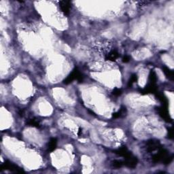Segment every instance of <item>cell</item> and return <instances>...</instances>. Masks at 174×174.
I'll return each mask as SVG.
<instances>
[{
    "label": "cell",
    "mask_w": 174,
    "mask_h": 174,
    "mask_svg": "<svg viewBox=\"0 0 174 174\" xmlns=\"http://www.w3.org/2000/svg\"><path fill=\"white\" fill-rule=\"evenodd\" d=\"M120 56L119 53L116 51H111L110 53H109L106 56V60L108 61H116L117 58H118Z\"/></svg>",
    "instance_id": "cell-11"
},
{
    "label": "cell",
    "mask_w": 174,
    "mask_h": 174,
    "mask_svg": "<svg viewBox=\"0 0 174 174\" xmlns=\"http://www.w3.org/2000/svg\"><path fill=\"white\" fill-rule=\"evenodd\" d=\"M75 80H77L78 82H82V80H83V76H82V73L78 70L77 68L73 69L72 72L65 78L63 80V83L65 84H68Z\"/></svg>",
    "instance_id": "cell-1"
},
{
    "label": "cell",
    "mask_w": 174,
    "mask_h": 174,
    "mask_svg": "<svg viewBox=\"0 0 174 174\" xmlns=\"http://www.w3.org/2000/svg\"><path fill=\"white\" fill-rule=\"evenodd\" d=\"M156 90H157V87H156V84L149 83L146 86H145V88L144 89H143V90L141 91V93L143 95L149 94V93H154L156 92Z\"/></svg>",
    "instance_id": "cell-8"
},
{
    "label": "cell",
    "mask_w": 174,
    "mask_h": 174,
    "mask_svg": "<svg viewBox=\"0 0 174 174\" xmlns=\"http://www.w3.org/2000/svg\"><path fill=\"white\" fill-rule=\"evenodd\" d=\"M114 152L116 154H118V155H120L121 156H123V157H124L125 158L129 157L130 156L132 155V154L128 150L126 146H123L120 148L117 149L116 150H115Z\"/></svg>",
    "instance_id": "cell-6"
},
{
    "label": "cell",
    "mask_w": 174,
    "mask_h": 174,
    "mask_svg": "<svg viewBox=\"0 0 174 174\" xmlns=\"http://www.w3.org/2000/svg\"><path fill=\"white\" fill-rule=\"evenodd\" d=\"M138 160L136 157H135L134 156H130L129 157L126 158L125 161H123L124 165L129 167V168H135L138 165Z\"/></svg>",
    "instance_id": "cell-4"
},
{
    "label": "cell",
    "mask_w": 174,
    "mask_h": 174,
    "mask_svg": "<svg viewBox=\"0 0 174 174\" xmlns=\"http://www.w3.org/2000/svg\"><path fill=\"white\" fill-rule=\"evenodd\" d=\"M156 80H157V77H156V73L153 70H152L149 74V83L156 84Z\"/></svg>",
    "instance_id": "cell-14"
},
{
    "label": "cell",
    "mask_w": 174,
    "mask_h": 174,
    "mask_svg": "<svg viewBox=\"0 0 174 174\" xmlns=\"http://www.w3.org/2000/svg\"><path fill=\"white\" fill-rule=\"evenodd\" d=\"M163 72H164L165 75L166 77L168 78L169 80H173V71L172 70H171L170 69H169L168 67H163Z\"/></svg>",
    "instance_id": "cell-12"
},
{
    "label": "cell",
    "mask_w": 174,
    "mask_h": 174,
    "mask_svg": "<svg viewBox=\"0 0 174 174\" xmlns=\"http://www.w3.org/2000/svg\"><path fill=\"white\" fill-rule=\"evenodd\" d=\"M168 137L170 139H172L173 138V130L172 128H169L168 129Z\"/></svg>",
    "instance_id": "cell-19"
},
{
    "label": "cell",
    "mask_w": 174,
    "mask_h": 174,
    "mask_svg": "<svg viewBox=\"0 0 174 174\" xmlns=\"http://www.w3.org/2000/svg\"><path fill=\"white\" fill-rule=\"evenodd\" d=\"M168 152L165 149H160L159 151L157 153L154 154V155L152 156V160H153L154 162L157 163L160 161H163L165 160V158L168 156Z\"/></svg>",
    "instance_id": "cell-3"
},
{
    "label": "cell",
    "mask_w": 174,
    "mask_h": 174,
    "mask_svg": "<svg viewBox=\"0 0 174 174\" xmlns=\"http://www.w3.org/2000/svg\"><path fill=\"white\" fill-rule=\"evenodd\" d=\"M1 170H10L16 173L23 172V169L21 168L9 161H6L1 165Z\"/></svg>",
    "instance_id": "cell-2"
},
{
    "label": "cell",
    "mask_w": 174,
    "mask_h": 174,
    "mask_svg": "<svg viewBox=\"0 0 174 174\" xmlns=\"http://www.w3.org/2000/svg\"><path fill=\"white\" fill-rule=\"evenodd\" d=\"M122 93H123V91L120 88H115L114 90L112 91V94L114 95V96H120V95H122Z\"/></svg>",
    "instance_id": "cell-18"
},
{
    "label": "cell",
    "mask_w": 174,
    "mask_h": 174,
    "mask_svg": "<svg viewBox=\"0 0 174 174\" xmlns=\"http://www.w3.org/2000/svg\"><path fill=\"white\" fill-rule=\"evenodd\" d=\"M138 79V76L136 74H133L131 76H130V79L129 80V82H128V86L131 87L135 82H137Z\"/></svg>",
    "instance_id": "cell-17"
},
{
    "label": "cell",
    "mask_w": 174,
    "mask_h": 174,
    "mask_svg": "<svg viewBox=\"0 0 174 174\" xmlns=\"http://www.w3.org/2000/svg\"><path fill=\"white\" fill-rule=\"evenodd\" d=\"M129 61H130V56H129L126 55L123 58V61L124 63H127V62H129Z\"/></svg>",
    "instance_id": "cell-20"
},
{
    "label": "cell",
    "mask_w": 174,
    "mask_h": 174,
    "mask_svg": "<svg viewBox=\"0 0 174 174\" xmlns=\"http://www.w3.org/2000/svg\"><path fill=\"white\" fill-rule=\"evenodd\" d=\"M56 145H57V140L56 138H52L50 140L48 145V148L49 151H54L56 149Z\"/></svg>",
    "instance_id": "cell-13"
},
{
    "label": "cell",
    "mask_w": 174,
    "mask_h": 174,
    "mask_svg": "<svg viewBox=\"0 0 174 174\" xmlns=\"http://www.w3.org/2000/svg\"><path fill=\"white\" fill-rule=\"evenodd\" d=\"M148 151L153 152L156 150L160 148V143L158 141H154V140H149L147 142Z\"/></svg>",
    "instance_id": "cell-5"
},
{
    "label": "cell",
    "mask_w": 174,
    "mask_h": 174,
    "mask_svg": "<svg viewBox=\"0 0 174 174\" xmlns=\"http://www.w3.org/2000/svg\"><path fill=\"white\" fill-rule=\"evenodd\" d=\"M27 124L30 127H40V122L36 119H30L29 121H28Z\"/></svg>",
    "instance_id": "cell-15"
},
{
    "label": "cell",
    "mask_w": 174,
    "mask_h": 174,
    "mask_svg": "<svg viewBox=\"0 0 174 174\" xmlns=\"http://www.w3.org/2000/svg\"><path fill=\"white\" fill-rule=\"evenodd\" d=\"M158 112H159L160 116H161L163 118H164L165 121H166L167 122H170L171 121L170 116H169V115L168 114V111H167L166 108V106H163L161 108H159Z\"/></svg>",
    "instance_id": "cell-9"
},
{
    "label": "cell",
    "mask_w": 174,
    "mask_h": 174,
    "mask_svg": "<svg viewBox=\"0 0 174 174\" xmlns=\"http://www.w3.org/2000/svg\"><path fill=\"white\" fill-rule=\"evenodd\" d=\"M59 6L61 10L65 14H69L70 12L71 3L68 1H61L59 2Z\"/></svg>",
    "instance_id": "cell-7"
},
{
    "label": "cell",
    "mask_w": 174,
    "mask_h": 174,
    "mask_svg": "<svg viewBox=\"0 0 174 174\" xmlns=\"http://www.w3.org/2000/svg\"><path fill=\"white\" fill-rule=\"evenodd\" d=\"M112 165L114 168H121L124 165V163L123 160H114L112 162Z\"/></svg>",
    "instance_id": "cell-16"
},
{
    "label": "cell",
    "mask_w": 174,
    "mask_h": 174,
    "mask_svg": "<svg viewBox=\"0 0 174 174\" xmlns=\"http://www.w3.org/2000/svg\"><path fill=\"white\" fill-rule=\"evenodd\" d=\"M127 108L126 107H121V108L118 111V112L114 113L112 114V117L114 118H122V117H124L126 116L127 114Z\"/></svg>",
    "instance_id": "cell-10"
}]
</instances>
